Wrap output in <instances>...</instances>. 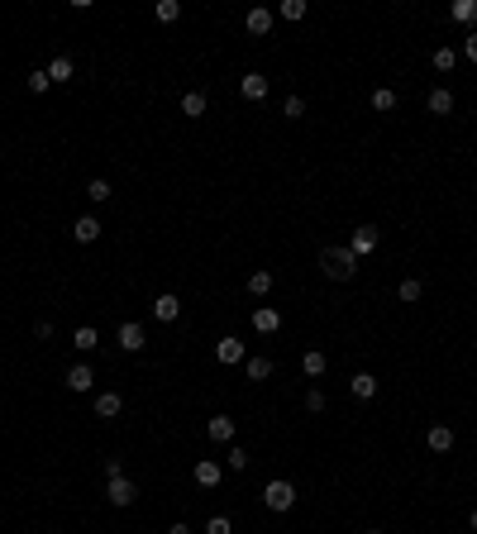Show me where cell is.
I'll use <instances>...</instances> for the list:
<instances>
[{
    "mask_svg": "<svg viewBox=\"0 0 477 534\" xmlns=\"http://www.w3.org/2000/svg\"><path fill=\"white\" fill-rule=\"evenodd\" d=\"M72 239H77V244H95V239H100V220H95V215H81V220L72 224Z\"/></svg>",
    "mask_w": 477,
    "mask_h": 534,
    "instance_id": "obj_12",
    "label": "cell"
},
{
    "mask_svg": "<svg viewBox=\"0 0 477 534\" xmlns=\"http://www.w3.org/2000/svg\"><path fill=\"white\" fill-rule=\"evenodd\" d=\"M282 19H305V0H282Z\"/></svg>",
    "mask_w": 477,
    "mask_h": 534,
    "instance_id": "obj_34",
    "label": "cell"
},
{
    "mask_svg": "<svg viewBox=\"0 0 477 534\" xmlns=\"http://www.w3.org/2000/svg\"><path fill=\"white\" fill-rule=\"evenodd\" d=\"M248 291H253V296H268V291H272V272H268V267H258L253 277H248Z\"/></svg>",
    "mask_w": 477,
    "mask_h": 534,
    "instance_id": "obj_27",
    "label": "cell"
},
{
    "mask_svg": "<svg viewBox=\"0 0 477 534\" xmlns=\"http://www.w3.org/2000/svg\"><path fill=\"white\" fill-rule=\"evenodd\" d=\"M425 444H429V454H449V449H454V429H449V424H429Z\"/></svg>",
    "mask_w": 477,
    "mask_h": 534,
    "instance_id": "obj_9",
    "label": "cell"
},
{
    "mask_svg": "<svg viewBox=\"0 0 477 534\" xmlns=\"http://www.w3.org/2000/svg\"><path fill=\"white\" fill-rule=\"evenodd\" d=\"M282 115H286V120H301V115H305V100H301V95H286Z\"/></svg>",
    "mask_w": 477,
    "mask_h": 534,
    "instance_id": "obj_33",
    "label": "cell"
},
{
    "mask_svg": "<svg viewBox=\"0 0 477 534\" xmlns=\"http://www.w3.org/2000/svg\"><path fill=\"white\" fill-rule=\"evenodd\" d=\"M425 105H429V115H449V110H454V95H449L444 86H434V91H429V100H425Z\"/></svg>",
    "mask_w": 477,
    "mask_h": 534,
    "instance_id": "obj_18",
    "label": "cell"
},
{
    "mask_svg": "<svg viewBox=\"0 0 477 534\" xmlns=\"http://www.w3.org/2000/svg\"><path fill=\"white\" fill-rule=\"evenodd\" d=\"M153 19H158V24H177V19H182V5H177V0H158V5H153Z\"/></svg>",
    "mask_w": 477,
    "mask_h": 534,
    "instance_id": "obj_21",
    "label": "cell"
},
{
    "mask_svg": "<svg viewBox=\"0 0 477 534\" xmlns=\"http://www.w3.org/2000/svg\"><path fill=\"white\" fill-rule=\"evenodd\" d=\"M134 496H139V487L129 477H110V487H105V501L110 506H134Z\"/></svg>",
    "mask_w": 477,
    "mask_h": 534,
    "instance_id": "obj_3",
    "label": "cell"
},
{
    "mask_svg": "<svg viewBox=\"0 0 477 534\" xmlns=\"http://www.w3.org/2000/svg\"><path fill=\"white\" fill-rule=\"evenodd\" d=\"M215 358H220L224 367H234V362H243V344H238L234 334H224V339H215Z\"/></svg>",
    "mask_w": 477,
    "mask_h": 534,
    "instance_id": "obj_6",
    "label": "cell"
},
{
    "mask_svg": "<svg viewBox=\"0 0 477 534\" xmlns=\"http://www.w3.org/2000/svg\"><path fill=\"white\" fill-rule=\"evenodd\" d=\"M120 410H125V396L120 392H100L95 396V415H100V420H115Z\"/></svg>",
    "mask_w": 477,
    "mask_h": 534,
    "instance_id": "obj_11",
    "label": "cell"
},
{
    "mask_svg": "<svg viewBox=\"0 0 477 534\" xmlns=\"http://www.w3.org/2000/svg\"><path fill=\"white\" fill-rule=\"evenodd\" d=\"M206 534H234V525H229V515H210L206 520Z\"/></svg>",
    "mask_w": 477,
    "mask_h": 534,
    "instance_id": "obj_32",
    "label": "cell"
},
{
    "mask_svg": "<svg viewBox=\"0 0 477 534\" xmlns=\"http://www.w3.org/2000/svg\"><path fill=\"white\" fill-rule=\"evenodd\" d=\"M224 468L243 472V468H248V454H243V449H238V444H234V449H229V454H224Z\"/></svg>",
    "mask_w": 477,
    "mask_h": 534,
    "instance_id": "obj_31",
    "label": "cell"
},
{
    "mask_svg": "<svg viewBox=\"0 0 477 534\" xmlns=\"http://www.w3.org/2000/svg\"><path fill=\"white\" fill-rule=\"evenodd\" d=\"M449 15L458 19V24H477V0H454V5H449Z\"/></svg>",
    "mask_w": 477,
    "mask_h": 534,
    "instance_id": "obj_20",
    "label": "cell"
},
{
    "mask_svg": "<svg viewBox=\"0 0 477 534\" xmlns=\"http://www.w3.org/2000/svg\"><path fill=\"white\" fill-rule=\"evenodd\" d=\"M206 429H210V439H215V444H229V439H234V420H229V415H215Z\"/></svg>",
    "mask_w": 477,
    "mask_h": 534,
    "instance_id": "obj_15",
    "label": "cell"
},
{
    "mask_svg": "<svg viewBox=\"0 0 477 534\" xmlns=\"http://www.w3.org/2000/svg\"><path fill=\"white\" fill-rule=\"evenodd\" d=\"M429 63H434V72H454L458 53H454V48H434V58H429Z\"/></svg>",
    "mask_w": 477,
    "mask_h": 534,
    "instance_id": "obj_28",
    "label": "cell"
},
{
    "mask_svg": "<svg viewBox=\"0 0 477 534\" xmlns=\"http://www.w3.org/2000/svg\"><path fill=\"white\" fill-rule=\"evenodd\" d=\"M320 267H325V277H330V282H353L358 258H353L349 248H325V253H320Z\"/></svg>",
    "mask_w": 477,
    "mask_h": 534,
    "instance_id": "obj_1",
    "label": "cell"
},
{
    "mask_svg": "<svg viewBox=\"0 0 477 534\" xmlns=\"http://www.w3.org/2000/svg\"><path fill=\"white\" fill-rule=\"evenodd\" d=\"M177 315H182V300H177L172 291H162V296L153 300V320H162V325H172Z\"/></svg>",
    "mask_w": 477,
    "mask_h": 534,
    "instance_id": "obj_8",
    "label": "cell"
},
{
    "mask_svg": "<svg viewBox=\"0 0 477 534\" xmlns=\"http://www.w3.org/2000/svg\"><path fill=\"white\" fill-rule=\"evenodd\" d=\"M191 477H196V487H220V477H224V468L220 463H215V458H201V463H196V468H191Z\"/></svg>",
    "mask_w": 477,
    "mask_h": 534,
    "instance_id": "obj_4",
    "label": "cell"
},
{
    "mask_svg": "<svg viewBox=\"0 0 477 534\" xmlns=\"http://www.w3.org/2000/svg\"><path fill=\"white\" fill-rule=\"evenodd\" d=\"M397 296L406 300V305H411V300H420V296H425V286L415 282V277H406V282H401V291H397Z\"/></svg>",
    "mask_w": 477,
    "mask_h": 534,
    "instance_id": "obj_30",
    "label": "cell"
},
{
    "mask_svg": "<svg viewBox=\"0 0 477 534\" xmlns=\"http://www.w3.org/2000/svg\"><path fill=\"white\" fill-rule=\"evenodd\" d=\"M349 387H353V396H358V401H372V396H377V377H372V372H358Z\"/></svg>",
    "mask_w": 477,
    "mask_h": 534,
    "instance_id": "obj_16",
    "label": "cell"
},
{
    "mask_svg": "<svg viewBox=\"0 0 477 534\" xmlns=\"http://www.w3.org/2000/svg\"><path fill=\"white\" fill-rule=\"evenodd\" d=\"M263 506H268V511H291V506H296V487H291L286 477H272L268 487H263Z\"/></svg>",
    "mask_w": 477,
    "mask_h": 534,
    "instance_id": "obj_2",
    "label": "cell"
},
{
    "mask_svg": "<svg viewBox=\"0 0 477 534\" xmlns=\"http://www.w3.org/2000/svg\"><path fill=\"white\" fill-rule=\"evenodd\" d=\"M95 344H100V334H95L91 330V325H81V330L77 334H72V348H77V353H91V348Z\"/></svg>",
    "mask_w": 477,
    "mask_h": 534,
    "instance_id": "obj_22",
    "label": "cell"
},
{
    "mask_svg": "<svg viewBox=\"0 0 477 534\" xmlns=\"http://www.w3.org/2000/svg\"><path fill=\"white\" fill-rule=\"evenodd\" d=\"M167 534H196V530H191L187 520H177V525H172V530H167Z\"/></svg>",
    "mask_w": 477,
    "mask_h": 534,
    "instance_id": "obj_39",
    "label": "cell"
},
{
    "mask_svg": "<svg viewBox=\"0 0 477 534\" xmlns=\"http://www.w3.org/2000/svg\"><path fill=\"white\" fill-rule=\"evenodd\" d=\"M182 115H187V120H201V115H206V95L187 91V95H182Z\"/></svg>",
    "mask_w": 477,
    "mask_h": 534,
    "instance_id": "obj_17",
    "label": "cell"
},
{
    "mask_svg": "<svg viewBox=\"0 0 477 534\" xmlns=\"http://www.w3.org/2000/svg\"><path fill=\"white\" fill-rule=\"evenodd\" d=\"M301 367H305V377H325V367H330V358H325L320 348H310V353L301 358Z\"/></svg>",
    "mask_w": 477,
    "mask_h": 534,
    "instance_id": "obj_19",
    "label": "cell"
},
{
    "mask_svg": "<svg viewBox=\"0 0 477 534\" xmlns=\"http://www.w3.org/2000/svg\"><path fill=\"white\" fill-rule=\"evenodd\" d=\"M91 387H95V372L86 367V362L67 367V392H91Z\"/></svg>",
    "mask_w": 477,
    "mask_h": 534,
    "instance_id": "obj_10",
    "label": "cell"
},
{
    "mask_svg": "<svg viewBox=\"0 0 477 534\" xmlns=\"http://www.w3.org/2000/svg\"><path fill=\"white\" fill-rule=\"evenodd\" d=\"M468 525H473V530H477V511H473V515H468Z\"/></svg>",
    "mask_w": 477,
    "mask_h": 534,
    "instance_id": "obj_40",
    "label": "cell"
},
{
    "mask_svg": "<svg viewBox=\"0 0 477 534\" xmlns=\"http://www.w3.org/2000/svg\"><path fill=\"white\" fill-rule=\"evenodd\" d=\"M86 196H91V201L100 205V201H110V196H115V187L105 182V177H91V182H86Z\"/></svg>",
    "mask_w": 477,
    "mask_h": 534,
    "instance_id": "obj_24",
    "label": "cell"
},
{
    "mask_svg": "<svg viewBox=\"0 0 477 534\" xmlns=\"http://www.w3.org/2000/svg\"><path fill=\"white\" fill-rule=\"evenodd\" d=\"M105 477H125V463H120V458H105Z\"/></svg>",
    "mask_w": 477,
    "mask_h": 534,
    "instance_id": "obj_37",
    "label": "cell"
},
{
    "mask_svg": "<svg viewBox=\"0 0 477 534\" xmlns=\"http://www.w3.org/2000/svg\"><path fill=\"white\" fill-rule=\"evenodd\" d=\"M243 372H248V382H268L272 377V358H248Z\"/></svg>",
    "mask_w": 477,
    "mask_h": 534,
    "instance_id": "obj_23",
    "label": "cell"
},
{
    "mask_svg": "<svg viewBox=\"0 0 477 534\" xmlns=\"http://www.w3.org/2000/svg\"><path fill=\"white\" fill-rule=\"evenodd\" d=\"M120 348H125V353H139L143 348V325L125 320V325H120Z\"/></svg>",
    "mask_w": 477,
    "mask_h": 534,
    "instance_id": "obj_13",
    "label": "cell"
},
{
    "mask_svg": "<svg viewBox=\"0 0 477 534\" xmlns=\"http://www.w3.org/2000/svg\"><path fill=\"white\" fill-rule=\"evenodd\" d=\"M72 72H77L72 58H53V63H48V81H72Z\"/></svg>",
    "mask_w": 477,
    "mask_h": 534,
    "instance_id": "obj_25",
    "label": "cell"
},
{
    "mask_svg": "<svg viewBox=\"0 0 477 534\" xmlns=\"http://www.w3.org/2000/svg\"><path fill=\"white\" fill-rule=\"evenodd\" d=\"M463 58H468V63H477V33H468V43H463Z\"/></svg>",
    "mask_w": 477,
    "mask_h": 534,
    "instance_id": "obj_38",
    "label": "cell"
},
{
    "mask_svg": "<svg viewBox=\"0 0 477 534\" xmlns=\"http://www.w3.org/2000/svg\"><path fill=\"white\" fill-rule=\"evenodd\" d=\"M372 110H397V91H392V86H377V91H372Z\"/></svg>",
    "mask_w": 477,
    "mask_h": 534,
    "instance_id": "obj_29",
    "label": "cell"
},
{
    "mask_svg": "<svg viewBox=\"0 0 477 534\" xmlns=\"http://www.w3.org/2000/svg\"><path fill=\"white\" fill-rule=\"evenodd\" d=\"M367 534H382V530H367Z\"/></svg>",
    "mask_w": 477,
    "mask_h": 534,
    "instance_id": "obj_41",
    "label": "cell"
},
{
    "mask_svg": "<svg viewBox=\"0 0 477 534\" xmlns=\"http://www.w3.org/2000/svg\"><path fill=\"white\" fill-rule=\"evenodd\" d=\"M377 229H372V224H363V229H353V244H349V253H353V258H363V253H372V248H377Z\"/></svg>",
    "mask_w": 477,
    "mask_h": 534,
    "instance_id": "obj_7",
    "label": "cell"
},
{
    "mask_svg": "<svg viewBox=\"0 0 477 534\" xmlns=\"http://www.w3.org/2000/svg\"><path fill=\"white\" fill-rule=\"evenodd\" d=\"M305 410H315V415L325 410V392H320V387H310V392H305Z\"/></svg>",
    "mask_w": 477,
    "mask_h": 534,
    "instance_id": "obj_36",
    "label": "cell"
},
{
    "mask_svg": "<svg viewBox=\"0 0 477 534\" xmlns=\"http://www.w3.org/2000/svg\"><path fill=\"white\" fill-rule=\"evenodd\" d=\"M253 330L258 334H277L282 330V310H277V305H258L253 310Z\"/></svg>",
    "mask_w": 477,
    "mask_h": 534,
    "instance_id": "obj_5",
    "label": "cell"
},
{
    "mask_svg": "<svg viewBox=\"0 0 477 534\" xmlns=\"http://www.w3.org/2000/svg\"><path fill=\"white\" fill-rule=\"evenodd\" d=\"M238 91H243V100H263V95H268V77H263V72H248V77L238 81Z\"/></svg>",
    "mask_w": 477,
    "mask_h": 534,
    "instance_id": "obj_14",
    "label": "cell"
},
{
    "mask_svg": "<svg viewBox=\"0 0 477 534\" xmlns=\"http://www.w3.org/2000/svg\"><path fill=\"white\" fill-rule=\"evenodd\" d=\"M268 29H272V10H263V5L248 10V33H268Z\"/></svg>",
    "mask_w": 477,
    "mask_h": 534,
    "instance_id": "obj_26",
    "label": "cell"
},
{
    "mask_svg": "<svg viewBox=\"0 0 477 534\" xmlns=\"http://www.w3.org/2000/svg\"><path fill=\"white\" fill-rule=\"evenodd\" d=\"M48 86H53V81H48V72H29V91H33V95H43Z\"/></svg>",
    "mask_w": 477,
    "mask_h": 534,
    "instance_id": "obj_35",
    "label": "cell"
}]
</instances>
